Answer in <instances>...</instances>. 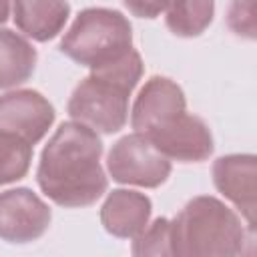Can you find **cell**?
Returning a JSON list of instances; mask_svg holds the SVG:
<instances>
[{
	"mask_svg": "<svg viewBox=\"0 0 257 257\" xmlns=\"http://www.w3.org/2000/svg\"><path fill=\"white\" fill-rule=\"evenodd\" d=\"M10 6H12V0H0V26L8 20V16H10Z\"/></svg>",
	"mask_w": 257,
	"mask_h": 257,
	"instance_id": "cell-19",
	"label": "cell"
},
{
	"mask_svg": "<svg viewBox=\"0 0 257 257\" xmlns=\"http://www.w3.org/2000/svg\"><path fill=\"white\" fill-rule=\"evenodd\" d=\"M54 116V106L38 90L22 88L0 96V135L14 137L26 145L40 143Z\"/></svg>",
	"mask_w": 257,
	"mask_h": 257,
	"instance_id": "cell-6",
	"label": "cell"
},
{
	"mask_svg": "<svg viewBox=\"0 0 257 257\" xmlns=\"http://www.w3.org/2000/svg\"><path fill=\"white\" fill-rule=\"evenodd\" d=\"M100 157L102 141L96 131L76 120L62 122L42 149L36 183L58 207H88L108 189Z\"/></svg>",
	"mask_w": 257,
	"mask_h": 257,
	"instance_id": "cell-1",
	"label": "cell"
},
{
	"mask_svg": "<svg viewBox=\"0 0 257 257\" xmlns=\"http://www.w3.org/2000/svg\"><path fill=\"white\" fill-rule=\"evenodd\" d=\"M126 10L139 18H157L167 10L169 0H122Z\"/></svg>",
	"mask_w": 257,
	"mask_h": 257,
	"instance_id": "cell-18",
	"label": "cell"
},
{
	"mask_svg": "<svg viewBox=\"0 0 257 257\" xmlns=\"http://www.w3.org/2000/svg\"><path fill=\"white\" fill-rule=\"evenodd\" d=\"M133 255H171V221L167 217L155 219L133 241Z\"/></svg>",
	"mask_w": 257,
	"mask_h": 257,
	"instance_id": "cell-16",
	"label": "cell"
},
{
	"mask_svg": "<svg viewBox=\"0 0 257 257\" xmlns=\"http://www.w3.org/2000/svg\"><path fill=\"white\" fill-rule=\"evenodd\" d=\"M133 48L128 18L110 8L82 10L60 40V52L86 68H98L118 60Z\"/></svg>",
	"mask_w": 257,
	"mask_h": 257,
	"instance_id": "cell-4",
	"label": "cell"
},
{
	"mask_svg": "<svg viewBox=\"0 0 257 257\" xmlns=\"http://www.w3.org/2000/svg\"><path fill=\"white\" fill-rule=\"evenodd\" d=\"M255 155H225L213 163V183L217 191L239 209L249 231H255Z\"/></svg>",
	"mask_w": 257,
	"mask_h": 257,
	"instance_id": "cell-10",
	"label": "cell"
},
{
	"mask_svg": "<svg viewBox=\"0 0 257 257\" xmlns=\"http://www.w3.org/2000/svg\"><path fill=\"white\" fill-rule=\"evenodd\" d=\"M12 16L24 36L48 42L62 32L70 4L66 0H12Z\"/></svg>",
	"mask_w": 257,
	"mask_h": 257,
	"instance_id": "cell-12",
	"label": "cell"
},
{
	"mask_svg": "<svg viewBox=\"0 0 257 257\" xmlns=\"http://www.w3.org/2000/svg\"><path fill=\"white\" fill-rule=\"evenodd\" d=\"M227 24L237 36L255 38V2L233 0L227 12Z\"/></svg>",
	"mask_w": 257,
	"mask_h": 257,
	"instance_id": "cell-17",
	"label": "cell"
},
{
	"mask_svg": "<svg viewBox=\"0 0 257 257\" xmlns=\"http://www.w3.org/2000/svg\"><path fill=\"white\" fill-rule=\"evenodd\" d=\"M38 60L36 48L20 34L0 30V90L14 88L30 80Z\"/></svg>",
	"mask_w": 257,
	"mask_h": 257,
	"instance_id": "cell-13",
	"label": "cell"
},
{
	"mask_svg": "<svg viewBox=\"0 0 257 257\" xmlns=\"http://www.w3.org/2000/svg\"><path fill=\"white\" fill-rule=\"evenodd\" d=\"M185 110L187 100L183 88L167 76H151L133 104L131 126L135 128V133L147 135L167 124Z\"/></svg>",
	"mask_w": 257,
	"mask_h": 257,
	"instance_id": "cell-9",
	"label": "cell"
},
{
	"mask_svg": "<svg viewBox=\"0 0 257 257\" xmlns=\"http://www.w3.org/2000/svg\"><path fill=\"white\" fill-rule=\"evenodd\" d=\"M52 221L50 207L30 189L18 187L0 193V239L26 245L40 239Z\"/></svg>",
	"mask_w": 257,
	"mask_h": 257,
	"instance_id": "cell-7",
	"label": "cell"
},
{
	"mask_svg": "<svg viewBox=\"0 0 257 257\" xmlns=\"http://www.w3.org/2000/svg\"><path fill=\"white\" fill-rule=\"evenodd\" d=\"M151 213L153 203L145 193L114 189L100 207V223L112 237L135 239L149 225Z\"/></svg>",
	"mask_w": 257,
	"mask_h": 257,
	"instance_id": "cell-11",
	"label": "cell"
},
{
	"mask_svg": "<svg viewBox=\"0 0 257 257\" xmlns=\"http://www.w3.org/2000/svg\"><path fill=\"white\" fill-rule=\"evenodd\" d=\"M141 76L143 60L135 48L114 62L92 68L68 98L70 118L102 135L118 133L128 120V96Z\"/></svg>",
	"mask_w": 257,
	"mask_h": 257,
	"instance_id": "cell-2",
	"label": "cell"
},
{
	"mask_svg": "<svg viewBox=\"0 0 257 257\" xmlns=\"http://www.w3.org/2000/svg\"><path fill=\"white\" fill-rule=\"evenodd\" d=\"M106 171L120 185L157 189L169 179L171 161L143 133H131L108 151Z\"/></svg>",
	"mask_w": 257,
	"mask_h": 257,
	"instance_id": "cell-5",
	"label": "cell"
},
{
	"mask_svg": "<svg viewBox=\"0 0 257 257\" xmlns=\"http://www.w3.org/2000/svg\"><path fill=\"white\" fill-rule=\"evenodd\" d=\"M157 151L169 161L179 163H201L213 155V135L209 124L187 110L169 120L167 124L145 135Z\"/></svg>",
	"mask_w": 257,
	"mask_h": 257,
	"instance_id": "cell-8",
	"label": "cell"
},
{
	"mask_svg": "<svg viewBox=\"0 0 257 257\" xmlns=\"http://www.w3.org/2000/svg\"><path fill=\"white\" fill-rule=\"evenodd\" d=\"M32 161V145L14 137L0 135V185L16 183L26 177Z\"/></svg>",
	"mask_w": 257,
	"mask_h": 257,
	"instance_id": "cell-15",
	"label": "cell"
},
{
	"mask_svg": "<svg viewBox=\"0 0 257 257\" xmlns=\"http://www.w3.org/2000/svg\"><path fill=\"white\" fill-rule=\"evenodd\" d=\"M215 16V0H169L165 24L181 38L201 36Z\"/></svg>",
	"mask_w": 257,
	"mask_h": 257,
	"instance_id": "cell-14",
	"label": "cell"
},
{
	"mask_svg": "<svg viewBox=\"0 0 257 257\" xmlns=\"http://www.w3.org/2000/svg\"><path fill=\"white\" fill-rule=\"evenodd\" d=\"M247 231L241 217L223 201L201 195L171 219V255L235 257L245 253Z\"/></svg>",
	"mask_w": 257,
	"mask_h": 257,
	"instance_id": "cell-3",
	"label": "cell"
}]
</instances>
